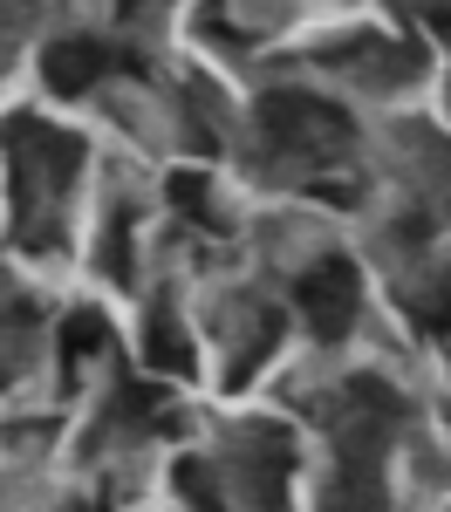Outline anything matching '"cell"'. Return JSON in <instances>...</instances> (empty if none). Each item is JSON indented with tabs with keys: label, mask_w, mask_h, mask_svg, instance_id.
Masks as SVG:
<instances>
[{
	"label": "cell",
	"mask_w": 451,
	"mask_h": 512,
	"mask_svg": "<svg viewBox=\"0 0 451 512\" xmlns=\"http://www.w3.org/2000/svg\"><path fill=\"white\" fill-rule=\"evenodd\" d=\"M55 82H69V76H96L103 69V48H55Z\"/></svg>",
	"instance_id": "obj_2"
},
{
	"label": "cell",
	"mask_w": 451,
	"mask_h": 512,
	"mask_svg": "<svg viewBox=\"0 0 451 512\" xmlns=\"http://www.w3.org/2000/svg\"><path fill=\"white\" fill-rule=\"evenodd\" d=\"M349 267H322V274L308 280V308H315V321L322 328H342V315H349Z\"/></svg>",
	"instance_id": "obj_1"
}]
</instances>
